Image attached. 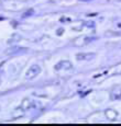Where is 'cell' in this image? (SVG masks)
<instances>
[{
  "instance_id": "cell-1",
  "label": "cell",
  "mask_w": 121,
  "mask_h": 126,
  "mask_svg": "<svg viewBox=\"0 0 121 126\" xmlns=\"http://www.w3.org/2000/svg\"><path fill=\"white\" fill-rule=\"evenodd\" d=\"M41 72V68L38 65H32V66L29 68V70L25 74V79L26 80H33L35 77H38V75Z\"/></svg>"
},
{
  "instance_id": "cell-2",
  "label": "cell",
  "mask_w": 121,
  "mask_h": 126,
  "mask_svg": "<svg viewBox=\"0 0 121 126\" xmlns=\"http://www.w3.org/2000/svg\"><path fill=\"white\" fill-rule=\"evenodd\" d=\"M55 68L57 70H68L72 68V64L69 62H67V60H62V62H60L59 64L56 65Z\"/></svg>"
},
{
  "instance_id": "cell-3",
  "label": "cell",
  "mask_w": 121,
  "mask_h": 126,
  "mask_svg": "<svg viewBox=\"0 0 121 126\" xmlns=\"http://www.w3.org/2000/svg\"><path fill=\"white\" fill-rule=\"evenodd\" d=\"M94 57H95L94 53H81V54H77L76 56L78 60H89V59H93Z\"/></svg>"
}]
</instances>
